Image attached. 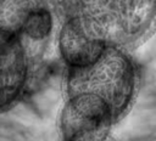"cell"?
Listing matches in <instances>:
<instances>
[{
	"mask_svg": "<svg viewBox=\"0 0 156 141\" xmlns=\"http://www.w3.org/2000/svg\"><path fill=\"white\" fill-rule=\"evenodd\" d=\"M111 108L88 92L66 94L60 117L65 141H104L117 123Z\"/></svg>",
	"mask_w": 156,
	"mask_h": 141,
	"instance_id": "obj_3",
	"label": "cell"
},
{
	"mask_svg": "<svg viewBox=\"0 0 156 141\" xmlns=\"http://www.w3.org/2000/svg\"><path fill=\"white\" fill-rule=\"evenodd\" d=\"M104 141H117V140H116V139H115L113 136H111V135H108V136H107V137H106V139H105Z\"/></svg>",
	"mask_w": 156,
	"mask_h": 141,
	"instance_id": "obj_7",
	"label": "cell"
},
{
	"mask_svg": "<svg viewBox=\"0 0 156 141\" xmlns=\"http://www.w3.org/2000/svg\"><path fill=\"white\" fill-rule=\"evenodd\" d=\"M57 46L67 68H79L93 63L107 47L88 38L71 21L61 22L57 33Z\"/></svg>",
	"mask_w": 156,
	"mask_h": 141,
	"instance_id": "obj_5",
	"label": "cell"
},
{
	"mask_svg": "<svg viewBox=\"0 0 156 141\" xmlns=\"http://www.w3.org/2000/svg\"><path fill=\"white\" fill-rule=\"evenodd\" d=\"M62 21L73 22L105 46L129 50L154 33L155 0H50Z\"/></svg>",
	"mask_w": 156,
	"mask_h": 141,
	"instance_id": "obj_1",
	"label": "cell"
},
{
	"mask_svg": "<svg viewBox=\"0 0 156 141\" xmlns=\"http://www.w3.org/2000/svg\"><path fill=\"white\" fill-rule=\"evenodd\" d=\"M139 70L126 50L107 46L90 64L67 68L65 92H88L101 98L121 120L132 108L139 89Z\"/></svg>",
	"mask_w": 156,
	"mask_h": 141,
	"instance_id": "obj_2",
	"label": "cell"
},
{
	"mask_svg": "<svg viewBox=\"0 0 156 141\" xmlns=\"http://www.w3.org/2000/svg\"><path fill=\"white\" fill-rule=\"evenodd\" d=\"M48 6V0H0V29L21 36L28 22Z\"/></svg>",
	"mask_w": 156,
	"mask_h": 141,
	"instance_id": "obj_6",
	"label": "cell"
},
{
	"mask_svg": "<svg viewBox=\"0 0 156 141\" xmlns=\"http://www.w3.org/2000/svg\"><path fill=\"white\" fill-rule=\"evenodd\" d=\"M32 57L30 47L21 36L0 29V112L15 106L27 92Z\"/></svg>",
	"mask_w": 156,
	"mask_h": 141,
	"instance_id": "obj_4",
	"label": "cell"
}]
</instances>
